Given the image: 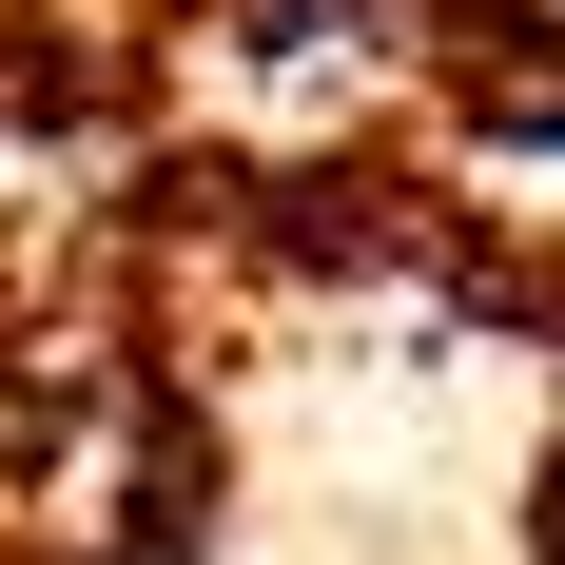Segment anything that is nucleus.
Returning <instances> with one entry per match:
<instances>
[{"instance_id": "f257e3e1", "label": "nucleus", "mask_w": 565, "mask_h": 565, "mask_svg": "<svg viewBox=\"0 0 565 565\" xmlns=\"http://www.w3.org/2000/svg\"><path fill=\"white\" fill-rule=\"evenodd\" d=\"M546 546H565V429H546Z\"/></svg>"}]
</instances>
